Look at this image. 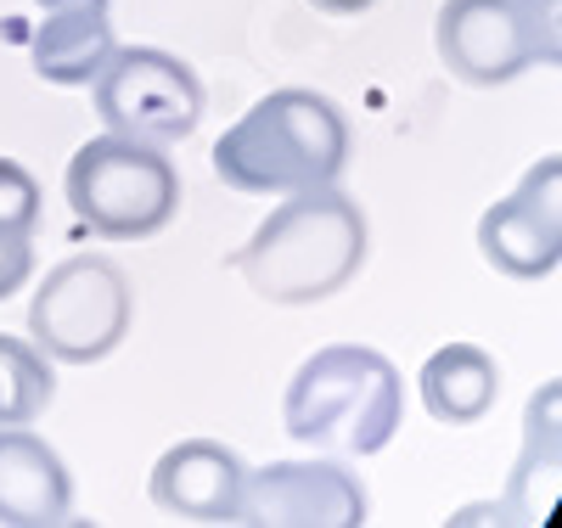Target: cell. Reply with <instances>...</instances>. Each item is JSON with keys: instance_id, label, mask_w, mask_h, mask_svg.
Masks as SVG:
<instances>
[{"instance_id": "cell-1", "label": "cell", "mask_w": 562, "mask_h": 528, "mask_svg": "<svg viewBox=\"0 0 562 528\" xmlns=\"http://www.w3.org/2000/svg\"><path fill=\"white\" fill-rule=\"evenodd\" d=\"M366 243L371 231L360 203L333 180V186L288 191L270 209V220L248 236V248H237L231 270L265 304H321L360 276Z\"/></svg>"}, {"instance_id": "cell-2", "label": "cell", "mask_w": 562, "mask_h": 528, "mask_svg": "<svg viewBox=\"0 0 562 528\" xmlns=\"http://www.w3.org/2000/svg\"><path fill=\"white\" fill-rule=\"evenodd\" d=\"M349 164V119L321 90H270L214 141V175L248 198L333 186Z\"/></svg>"}, {"instance_id": "cell-3", "label": "cell", "mask_w": 562, "mask_h": 528, "mask_svg": "<svg viewBox=\"0 0 562 528\" xmlns=\"http://www.w3.org/2000/svg\"><path fill=\"white\" fill-rule=\"evenodd\" d=\"M405 416V382L389 355L366 344L315 349L281 400V422L304 450H344V456H378L400 434Z\"/></svg>"}, {"instance_id": "cell-4", "label": "cell", "mask_w": 562, "mask_h": 528, "mask_svg": "<svg viewBox=\"0 0 562 528\" xmlns=\"http://www.w3.org/2000/svg\"><path fill=\"white\" fill-rule=\"evenodd\" d=\"M74 220L102 243H147L180 209V169L164 147L130 135H97L68 158L63 175Z\"/></svg>"}, {"instance_id": "cell-5", "label": "cell", "mask_w": 562, "mask_h": 528, "mask_svg": "<svg viewBox=\"0 0 562 528\" xmlns=\"http://www.w3.org/2000/svg\"><path fill=\"white\" fill-rule=\"evenodd\" d=\"M130 321H135L130 276L108 254H74L57 270H45L29 304V344L45 360L97 366L124 344Z\"/></svg>"}, {"instance_id": "cell-6", "label": "cell", "mask_w": 562, "mask_h": 528, "mask_svg": "<svg viewBox=\"0 0 562 528\" xmlns=\"http://www.w3.org/2000/svg\"><path fill=\"white\" fill-rule=\"evenodd\" d=\"M434 40L461 85H506L562 57L557 0H445Z\"/></svg>"}, {"instance_id": "cell-7", "label": "cell", "mask_w": 562, "mask_h": 528, "mask_svg": "<svg viewBox=\"0 0 562 528\" xmlns=\"http://www.w3.org/2000/svg\"><path fill=\"white\" fill-rule=\"evenodd\" d=\"M90 96L113 135L147 147H175L203 124V79L158 45H113L102 74L90 79Z\"/></svg>"}, {"instance_id": "cell-8", "label": "cell", "mask_w": 562, "mask_h": 528, "mask_svg": "<svg viewBox=\"0 0 562 528\" xmlns=\"http://www.w3.org/2000/svg\"><path fill=\"white\" fill-rule=\"evenodd\" d=\"M237 523L259 528H360L366 490L338 461H270L243 478Z\"/></svg>"}, {"instance_id": "cell-9", "label": "cell", "mask_w": 562, "mask_h": 528, "mask_svg": "<svg viewBox=\"0 0 562 528\" xmlns=\"http://www.w3.org/2000/svg\"><path fill=\"white\" fill-rule=\"evenodd\" d=\"M479 254L512 276V281H540L562 259V164L540 158L506 203H495L479 220Z\"/></svg>"}, {"instance_id": "cell-10", "label": "cell", "mask_w": 562, "mask_h": 528, "mask_svg": "<svg viewBox=\"0 0 562 528\" xmlns=\"http://www.w3.org/2000/svg\"><path fill=\"white\" fill-rule=\"evenodd\" d=\"M243 478V456L220 439H180L153 467V506L186 523H237Z\"/></svg>"}, {"instance_id": "cell-11", "label": "cell", "mask_w": 562, "mask_h": 528, "mask_svg": "<svg viewBox=\"0 0 562 528\" xmlns=\"http://www.w3.org/2000/svg\"><path fill=\"white\" fill-rule=\"evenodd\" d=\"M74 506V478L63 456L29 427H0V523L40 528L63 523Z\"/></svg>"}, {"instance_id": "cell-12", "label": "cell", "mask_w": 562, "mask_h": 528, "mask_svg": "<svg viewBox=\"0 0 562 528\" xmlns=\"http://www.w3.org/2000/svg\"><path fill=\"white\" fill-rule=\"evenodd\" d=\"M422 389V405H428L434 422L445 427H473L495 411V394H501V366L479 349V344H445L428 355L416 377Z\"/></svg>"}, {"instance_id": "cell-13", "label": "cell", "mask_w": 562, "mask_h": 528, "mask_svg": "<svg viewBox=\"0 0 562 528\" xmlns=\"http://www.w3.org/2000/svg\"><path fill=\"white\" fill-rule=\"evenodd\" d=\"M113 23L108 12H45V23L29 40L34 74L45 85H90L102 74V63L113 57Z\"/></svg>"}, {"instance_id": "cell-14", "label": "cell", "mask_w": 562, "mask_h": 528, "mask_svg": "<svg viewBox=\"0 0 562 528\" xmlns=\"http://www.w3.org/2000/svg\"><path fill=\"white\" fill-rule=\"evenodd\" d=\"M52 394H57L52 360H45L29 338H7V332H0V427L40 422Z\"/></svg>"}, {"instance_id": "cell-15", "label": "cell", "mask_w": 562, "mask_h": 528, "mask_svg": "<svg viewBox=\"0 0 562 528\" xmlns=\"http://www.w3.org/2000/svg\"><path fill=\"white\" fill-rule=\"evenodd\" d=\"M34 225H40V180L18 158H0V231L34 236Z\"/></svg>"}, {"instance_id": "cell-16", "label": "cell", "mask_w": 562, "mask_h": 528, "mask_svg": "<svg viewBox=\"0 0 562 528\" xmlns=\"http://www.w3.org/2000/svg\"><path fill=\"white\" fill-rule=\"evenodd\" d=\"M29 276H34V243L18 231H0V299H12Z\"/></svg>"}, {"instance_id": "cell-17", "label": "cell", "mask_w": 562, "mask_h": 528, "mask_svg": "<svg viewBox=\"0 0 562 528\" xmlns=\"http://www.w3.org/2000/svg\"><path fill=\"white\" fill-rule=\"evenodd\" d=\"M315 12H326V18H360V12H371L378 0H310Z\"/></svg>"}, {"instance_id": "cell-18", "label": "cell", "mask_w": 562, "mask_h": 528, "mask_svg": "<svg viewBox=\"0 0 562 528\" xmlns=\"http://www.w3.org/2000/svg\"><path fill=\"white\" fill-rule=\"evenodd\" d=\"M40 12H108V0H34Z\"/></svg>"}]
</instances>
